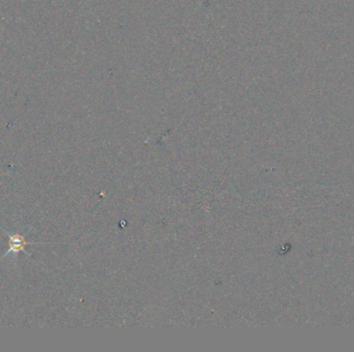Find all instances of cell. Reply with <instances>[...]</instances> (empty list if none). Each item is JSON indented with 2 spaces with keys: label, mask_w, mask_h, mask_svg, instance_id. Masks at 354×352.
<instances>
[{
  "label": "cell",
  "mask_w": 354,
  "mask_h": 352,
  "mask_svg": "<svg viewBox=\"0 0 354 352\" xmlns=\"http://www.w3.org/2000/svg\"><path fill=\"white\" fill-rule=\"evenodd\" d=\"M7 236L9 237V240H10V245H11V248L9 249V251L7 252L6 255H9L13 252V254H18V252H20V251H24V253L25 254H28L26 251H25V246L27 245H30L31 243H28L26 242L21 236H19V234H10L7 232Z\"/></svg>",
  "instance_id": "1"
}]
</instances>
